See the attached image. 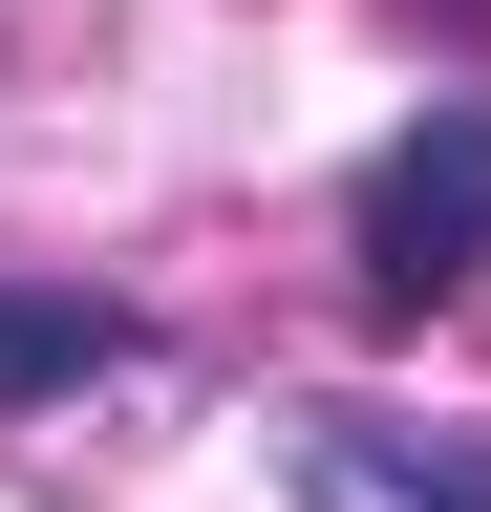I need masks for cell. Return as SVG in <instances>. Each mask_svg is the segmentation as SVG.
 Instances as JSON below:
<instances>
[{"instance_id":"6da1fadb","label":"cell","mask_w":491,"mask_h":512,"mask_svg":"<svg viewBox=\"0 0 491 512\" xmlns=\"http://www.w3.org/2000/svg\"><path fill=\"white\" fill-rule=\"evenodd\" d=\"M363 299H385V320H427V299H470L491 278V107H427L406 128V150L385 171H363Z\"/></svg>"},{"instance_id":"7a4b0ae2","label":"cell","mask_w":491,"mask_h":512,"mask_svg":"<svg viewBox=\"0 0 491 512\" xmlns=\"http://www.w3.org/2000/svg\"><path fill=\"white\" fill-rule=\"evenodd\" d=\"M299 512H491V448L385 427V406H299Z\"/></svg>"},{"instance_id":"3957f363","label":"cell","mask_w":491,"mask_h":512,"mask_svg":"<svg viewBox=\"0 0 491 512\" xmlns=\"http://www.w3.org/2000/svg\"><path fill=\"white\" fill-rule=\"evenodd\" d=\"M107 363H129V320H107V299L0 278V406H43V384H107Z\"/></svg>"},{"instance_id":"277c9868","label":"cell","mask_w":491,"mask_h":512,"mask_svg":"<svg viewBox=\"0 0 491 512\" xmlns=\"http://www.w3.org/2000/svg\"><path fill=\"white\" fill-rule=\"evenodd\" d=\"M427 22H470V43H491V0H427Z\"/></svg>"}]
</instances>
